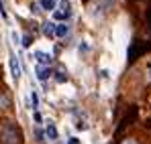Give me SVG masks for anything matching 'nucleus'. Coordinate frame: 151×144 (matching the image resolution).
<instances>
[{
	"instance_id": "nucleus-1",
	"label": "nucleus",
	"mask_w": 151,
	"mask_h": 144,
	"mask_svg": "<svg viewBox=\"0 0 151 144\" xmlns=\"http://www.w3.org/2000/svg\"><path fill=\"white\" fill-rule=\"evenodd\" d=\"M70 16H72V4H70V0H59V8H55L53 18L55 21H68Z\"/></svg>"
},
{
	"instance_id": "nucleus-2",
	"label": "nucleus",
	"mask_w": 151,
	"mask_h": 144,
	"mask_svg": "<svg viewBox=\"0 0 151 144\" xmlns=\"http://www.w3.org/2000/svg\"><path fill=\"white\" fill-rule=\"evenodd\" d=\"M8 65H10V75H12V79H19V77L23 75L21 63H19V57H17L12 51L8 53Z\"/></svg>"
},
{
	"instance_id": "nucleus-3",
	"label": "nucleus",
	"mask_w": 151,
	"mask_h": 144,
	"mask_svg": "<svg viewBox=\"0 0 151 144\" xmlns=\"http://www.w3.org/2000/svg\"><path fill=\"white\" fill-rule=\"evenodd\" d=\"M33 57L37 59V65H43V67L51 65V55L45 53V51H33Z\"/></svg>"
},
{
	"instance_id": "nucleus-4",
	"label": "nucleus",
	"mask_w": 151,
	"mask_h": 144,
	"mask_svg": "<svg viewBox=\"0 0 151 144\" xmlns=\"http://www.w3.org/2000/svg\"><path fill=\"white\" fill-rule=\"evenodd\" d=\"M35 73H37V79H39V81H47V79L51 77V67L37 65V67H35Z\"/></svg>"
},
{
	"instance_id": "nucleus-5",
	"label": "nucleus",
	"mask_w": 151,
	"mask_h": 144,
	"mask_svg": "<svg viewBox=\"0 0 151 144\" xmlns=\"http://www.w3.org/2000/svg\"><path fill=\"white\" fill-rule=\"evenodd\" d=\"M45 136H47V140H51V142L57 140V128H55L53 122H47L45 124Z\"/></svg>"
},
{
	"instance_id": "nucleus-6",
	"label": "nucleus",
	"mask_w": 151,
	"mask_h": 144,
	"mask_svg": "<svg viewBox=\"0 0 151 144\" xmlns=\"http://www.w3.org/2000/svg\"><path fill=\"white\" fill-rule=\"evenodd\" d=\"M68 35H70V26H68L65 23L55 24V37H57V39H65Z\"/></svg>"
},
{
	"instance_id": "nucleus-7",
	"label": "nucleus",
	"mask_w": 151,
	"mask_h": 144,
	"mask_svg": "<svg viewBox=\"0 0 151 144\" xmlns=\"http://www.w3.org/2000/svg\"><path fill=\"white\" fill-rule=\"evenodd\" d=\"M39 6H41V10H45V12H55L57 0H39Z\"/></svg>"
},
{
	"instance_id": "nucleus-8",
	"label": "nucleus",
	"mask_w": 151,
	"mask_h": 144,
	"mask_svg": "<svg viewBox=\"0 0 151 144\" xmlns=\"http://www.w3.org/2000/svg\"><path fill=\"white\" fill-rule=\"evenodd\" d=\"M43 35H45L47 39H51V37H55V24L51 23V21H47V23H43Z\"/></svg>"
},
{
	"instance_id": "nucleus-9",
	"label": "nucleus",
	"mask_w": 151,
	"mask_h": 144,
	"mask_svg": "<svg viewBox=\"0 0 151 144\" xmlns=\"http://www.w3.org/2000/svg\"><path fill=\"white\" fill-rule=\"evenodd\" d=\"M31 108H33V110H37V108H39V96H37V92H35V89H31Z\"/></svg>"
},
{
	"instance_id": "nucleus-10",
	"label": "nucleus",
	"mask_w": 151,
	"mask_h": 144,
	"mask_svg": "<svg viewBox=\"0 0 151 144\" xmlns=\"http://www.w3.org/2000/svg\"><path fill=\"white\" fill-rule=\"evenodd\" d=\"M55 75H57V81H59V83H63V81L68 79V75H65V73H63V71H57V73H55Z\"/></svg>"
},
{
	"instance_id": "nucleus-11",
	"label": "nucleus",
	"mask_w": 151,
	"mask_h": 144,
	"mask_svg": "<svg viewBox=\"0 0 151 144\" xmlns=\"http://www.w3.org/2000/svg\"><path fill=\"white\" fill-rule=\"evenodd\" d=\"M10 37H12V41H14V45H17V43H21V37H19V35H17L14 31L10 33Z\"/></svg>"
},
{
	"instance_id": "nucleus-12",
	"label": "nucleus",
	"mask_w": 151,
	"mask_h": 144,
	"mask_svg": "<svg viewBox=\"0 0 151 144\" xmlns=\"http://www.w3.org/2000/svg\"><path fill=\"white\" fill-rule=\"evenodd\" d=\"M23 47H31V37H25V39H23Z\"/></svg>"
},
{
	"instance_id": "nucleus-13",
	"label": "nucleus",
	"mask_w": 151,
	"mask_h": 144,
	"mask_svg": "<svg viewBox=\"0 0 151 144\" xmlns=\"http://www.w3.org/2000/svg\"><path fill=\"white\" fill-rule=\"evenodd\" d=\"M0 14H2V18H6V10H4V2L0 0Z\"/></svg>"
},
{
	"instance_id": "nucleus-14",
	"label": "nucleus",
	"mask_w": 151,
	"mask_h": 144,
	"mask_svg": "<svg viewBox=\"0 0 151 144\" xmlns=\"http://www.w3.org/2000/svg\"><path fill=\"white\" fill-rule=\"evenodd\" d=\"M68 144H80V142H78V138H70V142H68Z\"/></svg>"
},
{
	"instance_id": "nucleus-15",
	"label": "nucleus",
	"mask_w": 151,
	"mask_h": 144,
	"mask_svg": "<svg viewBox=\"0 0 151 144\" xmlns=\"http://www.w3.org/2000/svg\"><path fill=\"white\" fill-rule=\"evenodd\" d=\"M123 144H137L135 140H123Z\"/></svg>"
}]
</instances>
